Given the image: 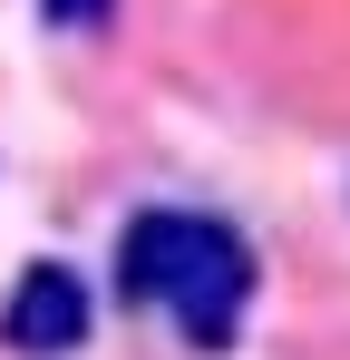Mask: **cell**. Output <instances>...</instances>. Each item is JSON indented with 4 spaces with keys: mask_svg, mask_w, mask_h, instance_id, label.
Listing matches in <instances>:
<instances>
[{
    "mask_svg": "<svg viewBox=\"0 0 350 360\" xmlns=\"http://www.w3.org/2000/svg\"><path fill=\"white\" fill-rule=\"evenodd\" d=\"M117 292L127 302H166L185 351H233L243 341V311H253V243L233 234L224 214H185L156 205L117 234Z\"/></svg>",
    "mask_w": 350,
    "mask_h": 360,
    "instance_id": "obj_1",
    "label": "cell"
},
{
    "mask_svg": "<svg viewBox=\"0 0 350 360\" xmlns=\"http://www.w3.org/2000/svg\"><path fill=\"white\" fill-rule=\"evenodd\" d=\"M88 321H98V302H88V283L68 263H30L10 283V302H0V341L20 360H68L88 341Z\"/></svg>",
    "mask_w": 350,
    "mask_h": 360,
    "instance_id": "obj_2",
    "label": "cell"
},
{
    "mask_svg": "<svg viewBox=\"0 0 350 360\" xmlns=\"http://www.w3.org/2000/svg\"><path fill=\"white\" fill-rule=\"evenodd\" d=\"M108 10H117V0H39V20H49V30H98Z\"/></svg>",
    "mask_w": 350,
    "mask_h": 360,
    "instance_id": "obj_3",
    "label": "cell"
}]
</instances>
